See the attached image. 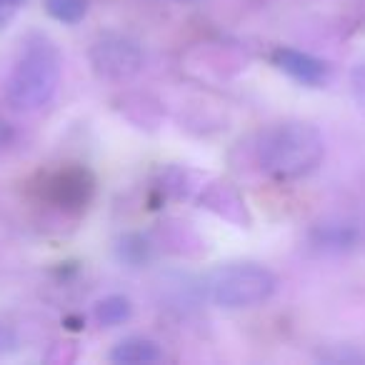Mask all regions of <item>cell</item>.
I'll use <instances>...</instances> for the list:
<instances>
[{
    "label": "cell",
    "instance_id": "obj_1",
    "mask_svg": "<svg viewBox=\"0 0 365 365\" xmlns=\"http://www.w3.org/2000/svg\"><path fill=\"white\" fill-rule=\"evenodd\" d=\"M325 158V140L310 123L285 120L265 128L258 140V165L280 182L300 180L318 170Z\"/></svg>",
    "mask_w": 365,
    "mask_h": 365
},
{
    "label": "cell",
    "instance_id": "obj_2",
    "mask_svg": "<svg viewBox=\"0 0 365 365\" xmlns=\"http://www.w3.org/2000/svg\"><path fill=\"white\" fill-rule=\"evenodd\" d=\"M63 76V58L56 43L46 36L26 41L16 58L6 86L8 103L18 110H41L56 98Z\"/></svg>",
    "mask_w": 365,
    "mask_h": 365
},
{
    "label": "cell",
    "instance_id": "obj_3",
    "mask_svg": "<svg viewBox=\"0 0 365 365\" xmlns=\"http://www.w3.org/2000/svg\"><path fill=\"white\" fill-rule=\"evenodd\" d=\"M278 288V280L258 263H228L205 278V293L220 308H255Z\"/></svg>",
    "mask_w": 365,
    "mask_h": 365
},
{
    "label": "cell",
    "instance_id": "obj_4",
    "mask_svg": "<svg viewBox=\"0 0 365 365\" xmlns=\"http://www.w3.org/2000/svg\"><path fill=\"white\" fill-rule=\"evenodd\" d=\"M91 66L103 81L120 83L133 78L143 66V51L135 41L118 33L98 38L91 48Z\"/></svg>",
    "mask_w": 365,
    "mask_h": 365
},
{
    "label": "cell",
    "instance_id": "obj_5",
    "mask_svg": "<svg viewBox=\"0 0 365 365\" xmlns=\"http://www.w3.org/2000/svg\"><path fill=\"white\" fill-rule=\"evenodd\" d=\"M96 180L86 168H61L43 180V195L58 208H86L93 198Z\"/></svg>",
    "mask_w": 365,
    "mask_h": 365
},
{
    "label": "cell",
    "instance_id": "obj_6",
    "mask_svg": "<svg viewBox=\"0 0 365 365\" xmlns=\"http://www.w3.org/2000/svg\"><path fill=\"white\" fill-rule=\"evenodd\" d=\"M273 63L278 71H283L295 83L308 88H323L333 78V68L328 63L310 56V53L295 51V48H275Z\"/></svg>",
    "mask_w": 365,
    "mask_h": 365
},
{
    "label": "cell",
    "instance_id": "obj_7",
    "mask_svg": "<svg viewBox=\"0 0 365 365\" xmlns=\"http://www.w3.org/2000/svg\"><path fill=\"white\" fill-rule=\"evenodd\" d=\"M200 203L208 210H213L215 215L230 220V223L245 225L248 223V210H245V200L240 198V193L235 190V185L225 180H218L213 185H205V190L200 193Z\"/></svg>",
    "mask_w": 365,
    "mask_h": 365
},
{
    "label": "cell",
    "instance_id": "obj_8",
    "mask_svg": "<svg viewBox=\"0 0 365 365\" xmlns=\"http://www.w3.org/2000/svg\"><path fill=\"white\" fill-rule=\"evenodd\" d=\"M110 360L118 365H148L163 360V348L150 338H140L133 335L125 338L110 350Z\"/></svg>",
    "mask_w": 365,
    "mask_h": 365
},
{
    "label": "cell",
    "instance_id": "obj_9",
    "mask_svg": "<svg viewBox=\"0 0 365 365\" xmlns=\"http://www.w3.org/2000/svg\"><path fill=\"white\" fill-rule=\"evenodd\" d=\"M313 243L320 250H333L343 253L358 243V228L350 223H325L313 230Z\"/></svg>",
    "mask_w": 365,
    "mask_h": 365
},
{
    "label": "cell",
    "instance_id": "obj_10",
    "mask_svg": "<svg viewBox=\"0 0 365 365\" xmlns=\"http://www.w3.org/2000/svg\"><path fill=\"white\" fill-rule=\"evenodd\" d=\"M133 315V305L125 295H108V298L98 300L96 308H93V318L98 325H106V328H115L123 325Z\"/></svg>",
    "mask_w": 365,
    "mask_h": 365
},
{
    "label": "cell",
    "instance_id": "obj_11",
    "mask_svg": "<svg viewBox=\"0 0 365 365\" xmlns=\"http://www.w3.org/2000/svg\"><path fill=\"white\" fill-rule=\"evenodd\" d=\"M46 11L51 18L66 26H76L86 18L88 0H46Z\"/></svg>",
    "mask_w": 365,
    "mask_h": 365
},
{
    "label": "cell",
    "instance_id": "obj_12",
    "mask_svg": "<svg viewBox=\"0 0 365 365\" xmlns=\"http://www.w3.org/2000/svg\"><path fill=\"white\" fill-rule=\"evenodd\" d=\"M23 3H26V0H0V28H6L8 23L18 16Z\"/></svg>",
    "mask_w": 365,
    "mask_h": 365
},
{
    "label": "cell",
    "instance_id": "obj_13",
    "mask_svg": "<svg viewBox=\"0 0 365 365\" xmlns=\"http://www.w3.org/2000/svg\"><path fill=\"white\" fill-rule=\"evenodd\" d=\"M353 96L360 103V108H365V63H360L353 71Z\"/></svg>",
    "mask_w": 365,
    "mask_h": 365
},
{
    "label": "cell",
    "instance_id": "obj_14",
    "mask_svg": "<svg viewBox=\"0 0 365 365\" xmlns=\"http://www.w3.org/2000/svg\"><path fill=\"white\" fill-rule=\"evenodd\" d=\"M13 343H16V338H13V333L8 328H3L0 325V350H8L13 348Z\"/></svg>",
    "mask_w": 365,
    "mask_h": 365
},
{
    "label": "cell",
    "instance_id": "obj_15",
    "mask_svg": "<svg viewBox=\"0 0 365 365\" xmlns=\"http://www.w3.org/2000/svg\"><path fill=\"white\" fill-rule=\"evenodd\" d=\"M8 140H11V128L6 120H0V145H6Z\"/></svg>",
    "mask_w": 365,
    "mask_h": 365
}]
</instances>
